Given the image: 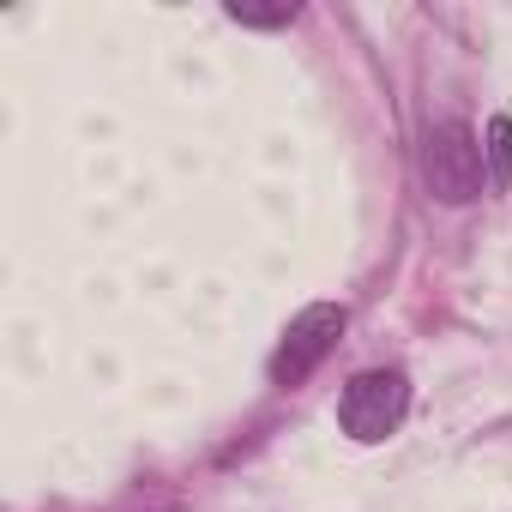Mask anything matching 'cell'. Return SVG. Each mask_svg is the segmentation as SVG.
<instances>
[{"mask_svg":"<svg viewBox=\"0 0 512 512\" xmlns=\"http://www.w3.org/2000/svg\"><path fill=\"white\" fill-rule=\"evenodd\" d=\"M404 410H410V374L404 368H362L338 398V428L350 440L374 446V440L398 434Z\"/></svg>","mask_w":512,"mask_h":512,"instance_id":"7a4b0ae2","label":"cell"},{"mask_svg":"<svg viewBox=\"0 0 512 512\" xmlns=\"http://www.w3.org/2000/svg\"><path fill=\"white\" fill-rule=\"evenodd\" d=\"M482 163H488V187H512V115H494L482 127Z\"/></svg>","mask_w":512,"mask_h":512,"instance_id":"277c9868","label":"cell"},{"mask_svg":"<svg viewBox=\"0 0 512 512\" xmlns=\"http://www.w3.org/2000/svg\"><path fill=\"white\" fill-rule=\"evenodd\" d=\"M223 13H229L235 25H247V31H284V25H296V19H302L296 0H284V7H241V0H229Z\"/></svg>","mask_w":512,"mask_h":512,"instance_id":"5b68a950","label":"cell"},{"mask_svg":"<svg viewBox=\"0 0 512 512\" xmlns=\"http://www.w3.org/2000/svg\"><path fill=\"white\" fill-rule=\"evenodd\" d=\"M344 326H350V314L338 308V302H314V308H302L296 320H290V332H284V344L272 350V386H302L332 350H338V338H344Z\"/></svg>","mask_w":512,"mask_h":512,"instance_id":"3957f363","label":"cell"},{"mask_svg":"<svg viewBox=\"0 0 512 512\" xmlns=\"http://www.w3.org/2000/svg\"><path fill=\"white\" fill-rule=\"evenodd\" d=\"M422 181L440 205H470L488 187V163H482V139L464 121H440L422 139Z\"/></svg>","mask_w":512,"mask_h":512,"instance_id":"6da1fadb","label":"cell"}]
</instances>
